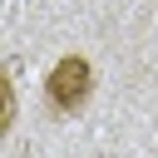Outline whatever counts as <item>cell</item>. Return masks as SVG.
<instances>
[{
    "label": "cell",
    "mask_w": 158,
    "mask_h": 158,
    "mask_svg": "<svg viewBox=\"0 0 158 158\" xmlns=\"http://www.w3.org/2000/svg\"><path fill=\"white\" fill-rule=\"evenodd\" d=\"M89 94H94V64H89L84 54L54 59V69H49V79H44V104H49V114H79V109L89 104Z\"/></svg>",
    "instance_id": "1"
}]
</instances>
